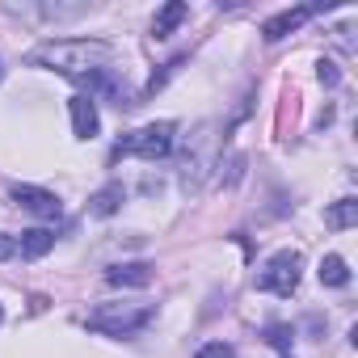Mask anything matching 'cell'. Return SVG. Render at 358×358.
<instances>
[{
    "instance_id": "4fadbf2b",
    "label": "cell",
    "mask_w": 358,
    "mask_h": 358,
    "mask_svg": "<svg viewBox=\"0 0 358 358\" xmlns=\"http://www.w3.org/2000/svg\"><path fill=\"white\" fill-rule=\"evenodd\" d=\"M320 282H324V287H345V282H350V270H345V262H341L337 253H329V257L320 262Z\"/></svg>"
},
{
    "instance_id": "8fae6325",
    "label": "cell",
    "mask_w": 358,
    "mask_h": 358,
    "mask_svg": "<svg viewBox=\"0 0 358 358\" xmlns=\"http://www.w3.org/2000/svg\"><path fill=\"white\" fill-rule=\"evenodd\" d=\"M186 13H190V9L182 5V0H173V5H164V9L156 13V22H152V34H156V38L173 34V26H182V22H186Z\"/></svg>"
},
{
    "instance_id": "8992f818",
    "label": "cell",
    "mask_w": 358,
    "mask_h": 358,
    "mask_svg": "<svg viewBox=\"0 0 358 358\" xmlns=\"http://www.w3.org/2000/svg\"><path fill=\"white\" fill-rule=\"evenodd\" d=\"M308 17H312V9H308V5H299V9H282L278 17H270V22L262 26V38H266V43H278V38H287L291 30H299Z\"/></svg>"
},
{
    "instance_id": "7c38bea8",
    "label": "cell",
    "mask_w": 358,
    "mask_h": 358,
    "mask_svg": "<svg viewBox=\"0 0 358 358\" xmlns=\"http://www.w3.org/2000/svg\"><path fill=\"white\" fill-rule=\"evenodd\" d=\"M350 224H358V203H354V199H341V203H333V207L324 211V228L341 232V228H350Z\"/></svg>"
},
{
    "instance_id": "52a82bcc",
    "label": "cell",
    "mask_w": 358,
    "mask_h": 358,
    "mask_svg": "<svg viewBox=\"0 0 358 358\" xmlns=\"http://www.w3.org/2000/svg\"><path fill=\"white\" fill-rule=\"evenodd\" d=\"M106 282H110V287H148V282H152V266H148V262L110 266V270H106Z\"/></svg>"
},
{
    "instance_id": "6da1fadb",
    "label": "cell",
    "mask_w": 358,
    "mask_h": 358,
    "mask_svg": "<svg viewBox=\"0 0 358 358\" xmlns=\"http://www.w3.org/2000/svg\"><path fill=\"white\" fill-rule=\"evenodd\" d=\"M110 43L101 38H55V43H38L26 64L30 68H51V72H64V76H89V72H101L110 64Z\"/></svg>"
},
{
    "instance_id": "9c48e42d",
    "label": "cell",
    "mask_w": 358,
    "mask_h": 358,
    "mask_svg": "<svg viewBox=\"0 0 358 358\" xmlns=\"http://www.w3.org/2000/svg\"><path fill=\"white\" fill-rule=\"evenodd\" d=\"M122 199H127V194H122V182H110L106 190H97V194L89 199V211L106 220V215H114V211L122 207Z\"/></svg>"
},
{
    "instance_id": "2e32d148",
    "label": "cell",
    "mask_w": 358,
    "mask_h": 358,
    "mask_svg": "<svg viewBox=\"0 0 358 358\" xmlns=\"http://www.w3.org/2000/svg\"><path fill=\"white\" fill-rule=\"evenodd\" d=\"M9 257H17V241L0 232V262H9Z\"/></svg>"
},
{
    "instance_id": "5b68a950",
    "label": "cell",
    "mask_w": 358,
    "mask_h": 358,
    "mask_svg": "<svg viewBox=\"0 0 358 358\" xmlns=\"http://www.w3.org/2000/svg\"><path fill=\"white\" fill-rule=\"evenodd\" d=\"M13 199L26 207V211H34V215H43V220H59V199L51 194V190H38V186H13Z\"/></svg>"
},
{
    "instance_id": "277c9868",
    "label": "cell",
    "mask_w": 358,
    "mask_h": 358,
    "mask_svg": "<svg viewBox=\"0 0 358 358\" xmlns=\"http://www.w3.org/2000/svg\"><path fill=\"white\" fill-rule=\"evenodd\" d=\"M299 266H303V257H299L295 249L274 253V257L257 270V291H270V295H295V287H299Z\"/></svg>"
},
{
    "instance_id": "e0dca14e",
    "label": "cell",
    "mask_w": 358,
    "mask_h": 358,
    "mask_svg": "<svg viewBox=\"0 0 358 358\" xmlns=\"http://www.w3.org/2000/svg\"><path fill=\"white\" fill-rule=\"evenodd\" d=\"M320 80H324V85H337V68H333L329 59H320Z\"/></svg>"
},
{
    "instance_id": "30bf717a",
    "label": "cell",
    "mask_w": 358,
    "mask_h": 358,
    "mask_svg": "<svg viewBox=\"0 0 358 358\" xmlns=\"http://www.w3.org/2000/svg\"><path fill=\"white\" fill-rule=\"evenodd\" d=\"M51 245H55V232H47V228H30V232H22L17 253H22V257H43V253H51Z\"/></svg>"
},
{
    "instance_id": "7a4b0ae2",
    "label": "cell",
    "mask_w": 358,
    "mask_h": 358,
    "mask_svg": "<svg viewBox=\"0 0 358 358\" xmlns=\"http://www.w3.org/2000/svg\"><path fill=\"white\" fill-rule=\"evenodd\" d=\"M152 320V303H101L89 312V329L106 337H131Z\"/></svg>"
},
{
    "instance_id": "5bb4252c",
    "label": "cell",
    "mask_w": 358,
    "mask_h": 358,
    "mask_svg": "<svg viewBox=\"0 0 358 358\" xmlns=\"http://www.w3.org/2000/svg\"><path fill=\"white\" fill-rule=\"evenodd\" d=\"M266 341H270V345H278V350H291L295 329H287V324H270V329H266Z\"/></svg>"
},
{
    "instance_id": "ac0fdd59",
    "label": "cell",
    "mask_w": 358,
    "mask_h": 358,
    "mask_svg": "<svg viewBox=\"0 0 358 358\" xmlns=\"http://www.w3.org/2000/svg\"><path fill=\"white\" fill-rule=\"evenodd\" d=\"M0 320H5V312H0Z\"/></svg>"
},
{
    "instance_id": "ba28073f",
    "label": "cell",
    "mask_w": 358,
    "mask_h": 358,
    "mask_svg": "<svg viewBox=\"0 0 358 358\" xmlns=\"http://www.w3.org/2000/svg\"><path fill=\"white\" fill-rule=\"evenodd\" d=\"M72 131L80 135V139H93L97 135V127H101V118H97V106L89 101V97H72Z\"/></svg>"
},
{
    "instance_id": "9a60e30c",
    "label": "cell",
    "mask_w": 358,
    "mask_h": 358,
    "mask_svg": "<svg viewBox=\"0 0 358 358\" xmlns=\"http://www.w3.org/2000/svg\"><path fill=\"white\" fill-rule=\"evenodd\" d=\"M199 358H236V350H232L228 341H211V345L199 350Z\"/></svg>"
},
{
    "instance_id": "3957f363",
    "label": "cell",
    "mask_w": 358,
    "mask_h": 358,
    "mask_svg": "<svg viewBox=\"0 0 358 358\" xmlns=\"http://www.w3.org/2000/svg\"><path fill=\"white\" fill-rule=\"evenodd\" d=\"M173 122H152V127H139V131H131L127 139H118V148H114V156H143V160H160V156H169V148H173Z\"/></svg>"
}]
</instances>
